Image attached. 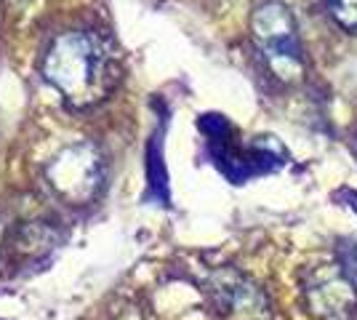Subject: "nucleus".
Segmentation results:
<instances>
[{"instance_id": "1", "label": "nucleus", "mask_w": 357, "mask_h": 320, "mask_svg": "<svg viewBox=\"0 0 357 320\" xmlns=\"http://www.w3.org/2000/svg\"><path fill=\"white\" fill-rule=\"evenodd\" d=\"M304 299L310 312L320 320L357 318V283L342 264H323L310 270L304 280Z\"/></svg>"}, {"instance_id": "2", "label": "nucleus", "mask_w": 357, "mask_h": 320, "mask_svg": "<svg viewBox=\"0 0 357 320\" xmlns=\"http://www.w3.org/2000/svg\"><path fill=\"white\" fill-rule=\"evenodd\" d=\"M253 35L275 70L285 67V73H296L301 67L296 24L283 3H264L253 14Z\"/></svg>"}, {"instance_id": "3", "label": "nucleus", "mask_w": 357, "mask_h": 320, "mask_svg": "<svg viewBox=\"0 0 357 320\" xmlns=\"http://www.w3.org/2000/svg\"><path fill=\"white\" fill-rule=\"evenodd\" d=\"M213 299H216V307L222 312H227L229 318L253 320L267 312L264 296L259 294V289H253L248 280H243L240 275H216L213 277Z\"/></svg>"}, {"instance_id": "4", "label": "nucleus", "mask_w": 357, "mask_h": 320, "mask_svg": "<svg viewBox=\"0 0 357 320\" xmlns=\"http://www.w3.org/2000/svg\"><path fill=\"white\" fill-rule=\"evenodd\" d=\"M328 8L344 30H357V0H328Z\"/></svg>"}, {"instance_id": "5", "label": "nucleus", "mask_w": 357, "mask_h": 320, "mask_svg": "<svg viewBox=\"0 0 357 320\" xmlns=\"http://www.w3.org/2000/svg\"><path fill=\"white\" fill-rule=\"evenodd\" d=\"M333 200H336V203H342V206H347L349 211L357 213V190H352V187H342V190H336V192H333Z\"/></svg>"}]
</instances>
